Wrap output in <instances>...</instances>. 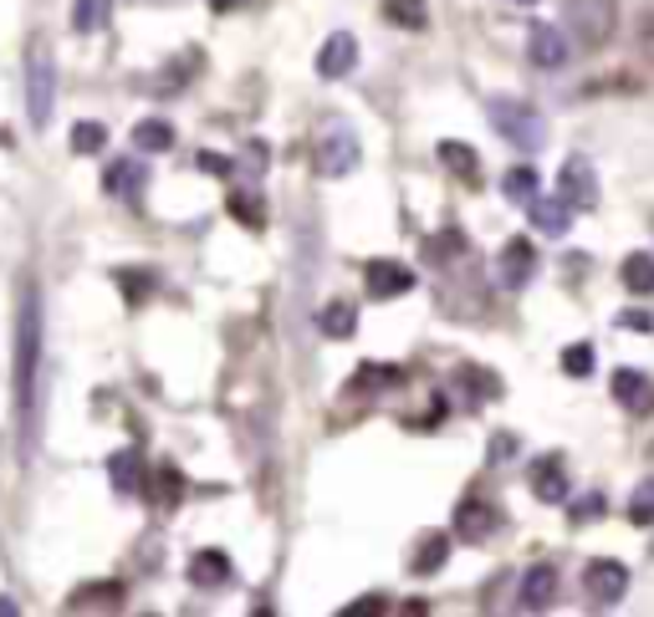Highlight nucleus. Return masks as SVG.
<instances>
[{"instance_id":"38","label":"nucleus","mask_w":654,"mask_h":617,"mask_svg":"<svg viewBox=\"0 0 654 617\" xmlns=\"http://www.w3.org/2000/svg\"><path fill=\"white\" fill-rule=\"evenodd\" d=\"M603 505H609V500H603L599 490H588V495H578V500H573V525L599 521V515H603Z\"/></svg>"},{"instance_id":"28","label":"nucleus","mask_w":654,"mask_h":617,"mask_svg":"<svg viewBox=\"0 0 654 617\" xmlns=\"http://www.w3.org/2000/svg\"><path fill=\"white\" fill-rule=\"evenodd\" d=\"M68 607H72V613H82V607H107V613H113V607H123V587H118V582H93V587H77Z\"/></svg>"},{"instance_id":"47","label":"nucleus","mask_w":654,"mask_h":617,"mask_svg":"<svg viewBox=\"0 0 654 617\" xmlns=\"http://www.w3.org/2000/svg\"><path fill=\"white\" fill-rule=\"evenodd\" d=\"M507 6H537V0H507Z\"/></svg>"},{"instance_id":"46","label":"nucleus","mask_w":654,"mask_h":617,"mask_svg":"<svg viewBox=\"0 0 654 617\" xmlns=\"http://www.w3.org/2000/svg\"><path fill=\"white\" fill-rule=\"evenodd\" d=\"M0 617H15V603H11V597H0Z\"/></svg>"},{"instance_id":"25","label":"nucleus","mask_w":654,"mask_h":617,"mask_svg":"<svg viewBox=\"0 0 654 617\" xmlns=\"http://www.w3.org/2000/svg\"><path fill=\"white\" fill-rule=\"evenodd\" d=\"M107 21H113V0H72V31L93 36Z\"/></svg>"},{"instance_id":"17","label":"nucleus","mask_w":654,"mask_h":617,"mask_svg":"<svg viewBox=\"0 0 654 617\" xmlns=\"http://www.w3.org/2000/svg\"><path fill=\"white\" fill-rule=\"evenodd\" d=\"M107 480H113V490H118V495H138V490H144V454H138V449H118V454H113V460H107Z\"/></svg>"},{"instance_id":"45","label":"nucleus","mask_w":654,"mask_h":617,"mask_svg":"<svg viewBox=\"0 0 654 617\" xmlns=\"http://www.w3.org/2000/svg\"><path fill=\"white\" fill-rule=\"evenodd\" d=\"M205 6H210V11H220V15H226V11H241L246 0H205Z\"/></svg>"},{"instance_id":"27","label":"nucleus","mask_w":654,"mask_h":617,"mask_svg":"<svg viewBox=\"0 0 654 617\" xmlns=\"http://www.w3.org/2000/svg\"><path fill=\"white\" fill-rule=\"evenodd\" d=\"M619 281H624L634 296H650L654 291V255L650 250H634V255L624 261V271H619Z\"/></svg>"},{"instance_id":"8","label":"nucleus","mask_w":654,"mask_h":617,"mask_svg":"<svg viewBox=\"0 0 654 617\" xmlns=\"http://www.w3.org/2000/svg\"><path fill=\"white\" fill-rule=\"evenodd\" d=\"M568 31L552 27V21H532V31H527V56H532L537 72H562L568 66Z\"/></svg>"},{"instance_id":"29","label":"nucleus","mask_w":654,"mask_h":617,"mask_svg":"<svg viewBox=\"0 0 654 617\" xmlns=\"http://www.w3.org/2000/svg\"><path fill=\"white\" fill-rule=\"evenodd\" d=\"M134 148H138V154H164V148H174V128L164 118L134 123Z\"/></svg>"},{"instance_id":"12","label":"nucleus","mask_w":654,"mask_h":617,"mask_svg":"<svg viewBox=\"0 0 654 617\" xmlns=\"http://www.w3.org/2000/svg\"><path fill=\"white\" fill-rule=\"evenodd\" d=\"M353 66H359V36H353V31H333V36L318 46V77L338 82V77H347Z\"/></svg>"},{"instance_id":"19","label":"nucleus","mask_w":654,"mask_h":617,"mask_svg":"<svg viewBox=\"0 0 654 617\" xmlns=\"http://www.w3.org/2000/svg\"><path fill=\"white\" fill-rule=\"evenodd\" d=\"M532 495L542 500V505H562V500H568V474H562L558 460L532 464Z\"/></svg>"},{"instance_id":"7","label":"nucleus","mask_w":654,"mask_h":617,"mask_svg":"<svg viewBox=\"0 0 654 617\" xmlns=\"http://www.w3.org/2000/svg\"><path fill=\"white\" fill-rule=\"evenodd\" d=\"M558 195L573 205V210H593L599 205V174H593V158L573 154L562 158V174H558Z\"/></svg>"},{"instance_id":"1","label":"nucleus","mask_w":654,"mask_h":617,"mask_svg":"<svg viewBox=\"0 0 654 617\" xmlns=\"http://www.w3.org/2000/svg\"><path fill=\"white\" fill-rule=\"evenodd\" d=\"M41 302H37V286L21 291V322H15V419H21V454L31 460L37 449V429H41Z\"/></svg>"},{"instance_id":"31","label":"nucleus","mask_w":654,"mask_h":617,"mask_svg":"<svg viewBox=\"0 0 654 617\" xmlns=\"http://www.w3.org/2000/svg\"><path fill=\"white\" fill-rule=\"evenodd\" d=\"M154 286H159V281H154V271H144V265H128V271H118V291L134 306H144L148 296H154Z\"/></svg>"},{"instance_id":"39","label":"nucleus","mask_w":654,"mask_h":617,"mask_svg":"<svg viewBox=\"0 0 654 617\" xmlns=\"http://www.w3.org/2000/svg\"><path fill=\"white\" fill-rule=\"evenodd\" d=\"M195 169H200V174H215V179H230V158H220V154H200V158H195Z\"/></svg>"},{"instance_id":"42","label":"nucleus","mask_w":654,"mask_h":617,"mask_svg":"<svg viewBox=\"0 0 654 617\" xmlns=\"http://www.w3.org/2000/svg\"><path fill=\"white\" fill-rule=\"evenodd\" d=\"M363 613H384V597H363V603L343 607V617H363Z\"/></svg>"},{"instance_id":"30","label":"nucleus","mask_w":654,"mask_h":617,"mask_svg":"<svg viewBox=\"0 0 654 617\" xmlns=\"http://www.w3.org/2000/svg\"><path fill=\"white\" fill-rule=\"evenodd\" d=\"M537 189H542V179H537V169H527V164H521V169H511L507 179H501V195H507L511 205H521V210H527V205L537 199Z\"/></svg>"},{"instance_id":"40","label":"nucleus","mask_w":654,"mask_h":617,"mask_svg":"<svg viewBox=\"0 0 654 617\" xmlns=\"http://www.w3.org/2000/svg\"><path fill=\"white\" fill-rule=\"evenodd\" d=\"M634 46H640V56H644V62L654 66V15H644V27H640V41H634Z\"/></svg>"},{"instance_id":"26","label":"nucleus","mask_w":654,"mask_h":617,"mask_svg":"<svg viewBox=\"0 0 654 617\" xmlns=\"http://www.w3.org/2000/svg\"><path fill=\"white\" fill-rule=\"evenodd\" d=\"M318 327H322V337L347 342V337H353V332H359V312H353V306H347V302H333V306H322Z\"/></svg>"},{"instance_id":"23","label":"nucleus","mask_w":654,"mask_h":617,"mask_svg":"<svg viewBox=\"0 0 654 617\" xmlns=\"http://www.w3.org/2000/svg\"><path fill=\"white\" fill-rule=\"evenodd\" d=\"M148 495H154V505H164V511H169V505H179V495H185V474L174 470V464H159V470H148Z\"/></svg>"},{"instance_id":"33","label":"nucleus","mask_w":654,"mask_h":617,"mask_svg":"<svg viewBox=\"0 0 654 617\" xmlns=\"http://www.w3.org/2000/svg\"><path fill=\"white\" fill-rule=\"evenodd\" d=\"M107 148V128L103 123H77V128H72V154H103Z\"/></svg>"},{"instance_id":"13","label":"nucleus","mask_w":654,"mask_h":617,"mask_svg":"<svg viewBox=\"0 0 654 617\" xmlns=\"http://www.w3.org/2000/svg\"><path fill=\"white\" fill-rule=\"evenodd\" d=\"M527 215H532V230H542V236H552V240H562L573 230V205L562 195H537L532 205H527Z\"/></svg>"},{"instance_id":"9","label":"nucleus","mask_w":654,"mask_h":617,"mask_svg":"<svg viewBox=\"0 0 654 617\" xmlns=\"http://www.w3.org/2000/svg\"><path fill=\"white\" fill-rule=\"evenodd\" d=\"M414 286H419V276H414L409 265H399V261H368V265H363V291H368L374 302L409 296Z\"/></svg>"},{"instance_id":"49","label":"nucleus","mask_w":654,"mask_h":617,"mask_svg":"<svg viewBox=\"0 0 654 617\" xmlns=\"http://www.w3.org/2000/svg\"><path fill=\"white\" fill-rule=\"evenodd\" d=\"M650 556H654V546H650Z\"/></svg>"},{"instance_id":"24","label":"nucleus","mask_w":654,"mask_h":617,"mask_svg":"<svg viewBox=\"0 0 654 617\" xmlns=\"http://www.w3.org/2000/svg\"><path fill=\"white\" fill-rule=\"evenodd\" d=\"M384 21L399 31H425L429 27V0H384Z\"/></svg>"},{"instance_id":"32","label":"nucleus","mask_w":654,"mask_h":617,"mask_svg":"<svg viewBox=\"0 0 654 617\" xmlns=\"http://www.w3.org/2000/svg\"><path fill=\"white\" fill-rule=\"evenodd\" d=\"M460 250H466V236H460V230H440V236L435 240H425V261L429 265H440V261H455V255H460Z\"/></svg>"},{"instance_id":"41","label":"nucleus","mask_w":654,"mask_h":617,"mask_svg":"<svg viewBox=\"0 0 654 617\" xmlns=\"http://www.w3.org/2000/svg\"><path fill=\"white\" fill-rule=\"evenodd\" d=\"M619 327H624V332H650L654 316L650 312H624V316H619Z\"/></svg>"},{"instance_id":"36","label":"nucleus","mask_w":654,"mask_h":617,"mask_svg":"<svg viewBox=\"0 0 654 617\" xmlns=\"http://www.w3.org/2000/svg\"><path fill=\"white\" fill-rule=\"evenodd\" d=\"M460 388H476V398H501V378L496 373H481V368H460L455 373Z\"/></svg>"},{"instance_id":"43","label":"nucleus","mask_w":654,"mask_h":617,"mask_svg":"<svg viewBox=\"0 0 654 617\" xmlns=\"http://www.w3.org/2000/svg\"><path fill=\"white\" fill-rule=\"evenodd\" d=\"M507 454H517V439H511V433H501V439L491 445V460H507Z\"/></svg>"},{"instance_id":"3","label":"nucleus","mask_w":654,"mask_h":617,"mask_svg":"<svg viewBox=\"0 0 654 617\" xmlns=\"http://www.w3.org/2000/svg\"><path fill=\"white\" fill-rule=\"evenodd\" d=\"M614 27H619L614 0H562V31H573V41L588 46V52L609 46Z\"/></svg>"},{"instance_id":"34","label":"nucleus","mask_w":654,"mask_h":617,"mask_svg":"<svg viewBox=\"0 0 654 617\" xmlns=\"http://www.w3.org/2000/svg\"><path fill=\"white\" fill-rule=\"evenodd\" d=\"M593 368H599V353H593L588 342H573V347L562 353V373H568V378H588Z\"/></svg>"},{"instance_id":"48","label":"nucleus","mask_w":654,"mask_h":617,"mask_svg":"<svg viewBox=\"0 0 654 617\" xmlns=\"http://www.w3.org/2000/svg\"><path fill=\"white\" fill-rule=\"evenodd\" d=\"M0 144H6V133H0Z\"/></svg>"},{"instance_id":"20","label":"nucleus","mask_w":654,"mask_h":617,"mask_svg":"<svg viewBox=\"0 0 654 617\" xmlns=\"http://www.w3.org/2000/svg\"><path fill=\"white\" fill-rule=\"evenodd\" d=\"M445 556H450V536H445V531H429V536L414 546L409 572H414V577H435V572L445 566Z\"/></svg>"},{"instance_id":"10","label":"nucleus","mask_w":654,"mask_h":617,"mask_svg":"<svg viewBox=\"0 0 654 617\" xmlns=\"http://www.w3.org/2000/svg\"><path fill=\"white\" fill-rule=\"evenodd\" d=\"M537 276V250H532V240H507L501 245V255H496V281L507 291H521L527 281Z\"/></svg>"},{"instance_id":"2","label":"nucleus","mask_w":654,"mask_h":617,"mask_svg":"<svg viewBox=\"0 0 654 617\" xmlns=\"http://www.w3.org/2000/svg\"><path fill=\"white\" fill-rule=\"evenodd\" d=\"M486 118H491V128L501 133L511 148H521V154H537V148L548 144V118H542L532 103H521V97H491V103H486Z\"/></svg>"},{"instance_id":"22","label":"nucleus","mask_w":654,"mask_h":617,"mask_svg":"<svg viewBox=\"0 0 654 617\" xmlns=\"http://www.w3.org/2000/svg\"><path fill=\"white\" fill-rule=\"evenodd\" d=\"M189 582H195V587H226L230 582V556L226 552H195V562H189Z\"/></svg>"},{"instance_id":"21","label":"nucleus","mask_w":654,"mask_h":617,"mask_svg":"<svg viewBox=\"0 0 654 617\" xmlns=\"http://www.w3.org/2000/svg\"><path fill=\"white\" fill-rule=\"evenodd\" d=\"M226 210L236 215L246 230H267V199H261V189H230Z\"/></svg>"},{"instance_id":"15","label":"nucleus","mask_w":654,"mask_h":617,"mask_svg":"<svg viewBox=\"0 0 654 617\" xmlns=\"http://www.w3.org/2000/svg\"><path fill=\"white\" fill-rule=\"evenodd\" d=\"M496 525H501V515H496V505H486V500H466V505L455 511V536L470 541V546L491 541Z\"/></svg>"},{"instance_id":"37","label":"nucleus","mask_w":654,"mask_h":617,"mask_svg":"<svg viewBox=\"0 0 654 617\" xmlns=\"http://www.w3.org/2000/svg\"><path fill=\"white\" fill-rule=\"evenodd\" d=\"M404 383V373L399 368H359V378H353V388H368V394H374V388H399Z\"/></svg>"},{"instance_id":"6","label":"nucleus","mask_w":654,"mask_h":617,"mask_svg":"<svg viewBox=\"0 0 654 617\" xmlns=\"http://www.w3.org/2000/svg\"><path fill=\"white\" fill-rule=\"evenodd\" d=\"M583 592H588V603H599V607L624 603V592H629V566L614 562V556H599V562H588V566H583Z\"/></svg>"},{"instance_id":"18","label":"nucleus","mask_w":654,"mask_h":617,"mask_svg":"<svg viewBox=\"0 0 654 617\" xmlns=\"http://www.w3.org/2000/svg\"><path fill=\"white\" fill-rule=\"evenodd\" d=\"M440 164L460 179V185H481V158H476V148L470 144H455V138H445L440 144Z\"/></svg>"},{"instance_id":"44","label":"nucleus","mask_w":654,"mask_h":617,"mask_svg":"<svg viewBox=\"0 0 654 617\" xmlns=\"http://www.w3.org/2000/svg\"><path fill=\"white\" fill-rule=\"evenodd\" d=\"M246 148H251V154H246L251 158V174H261L267 169V144H246Z\"/></svg>"},{"instance_id":"35","label":"nucleus","mask_w":654,"mask_h":617,"mask_svg":"<svg viewBox=\"0 0 654 617\" xmlns=\"http://www.w3.org/2000/svg\"><path fill=\"white\" fill-rule=\"evenodd\" d=\"M629 525H654V480L634 485V495H629Z\"/></svg>"},{"instance_id":"14","label":"nucleus","mask_w":654,"mask_h":617,"mask_svg":"<svg viewBox=\"0 0 654 617\" xmlns=\"http://www.w3.org/2000/svg\"><path fill=\"white\" fill-rule=\"evenodd\" d=\"M144 185H148L144 158H113V164H107V174H103V189H107V195H113V199H128V205L144 195Z\"/></svg>"},{"instance_id":"4","label":"nucleus","mask_w":654,"mask_h":617,"mask_svg":"<svg viewBox=\"0 0 654 617\" xmlns=\"http://www.w3.org/2000/svg\"><path fill=\"white\" fill-rule=\"evenodd\" d=\"M56 113V62L46 46L27 52V118L31 128H46Z\"/></svg>"},{"instance_id":"11","label":"nucleus","mask_w":654,"mask_h":617,"mask_svg":"<svg viewBox=\"0 0 654 617\" xmlns=\"http://www.w3.org/2000/svg\"><path fill=\"white\" fill-rule=\"evenodd\" d=\"M552 597H558V566L552 562L527 566V572H521V587H517L521 613H542V607H552Z\"/></svg>"},{"instance_id":"16","label":"nucleus","mask_w":654,"mask_h":617,"mask_svg":"<svg viewBox=\"0 0 654 617\" xmlns=\"http://www.w3.org/2000/svg\"><path fill=\"white\" fill-rule=\"evenodd\" d=\"M614 398H619V408H629V414H650L654 408V378L640 368H619L614 373Z\"/></svg>"},{"instance_id":"5","label":"nucleus","mask_w":654,"mask_h":617,"mask_svg":"<svg viewBox=\"0 0 654 617\" xmlns=\"http://www.w3.org/2000/svg\"><path fill=\"white\" fill-rule=\"evenodd\" d=\"M359 158H363L359 154V133L343 128V123L318 138V174L322 179H343V174H353L359 169Z\"/></svg>"}]
</instances>
